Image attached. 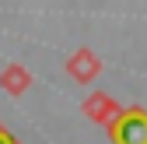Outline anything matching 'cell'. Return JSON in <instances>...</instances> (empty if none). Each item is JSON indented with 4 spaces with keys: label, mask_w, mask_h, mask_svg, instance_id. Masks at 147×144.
Returning <instances> with one entry per match:
<instances>
[{
    "label": "cell",
    "mask_w": 147,
    "mask_h": 144,
    "mask_svg": "<svg viewBox=\"0 0 147 144\" xmlns=\"http://www.w3.org/2000/svg\"><path fill=\"white\" fill-rule=\"evenodd\" d=\"M112 144H147V109L140 105H123V113L109 123Z\"/></svg>",
    "instance_id": "cell-1"
},
{
    "label": "cell",
    "mask_w": 147,
    "mask_h": 144,
    "mask_svg": "<svg viewBox=\"0 0 147 144\" xmlns=\"http://www.w3.org/2000/svg\"><path fill=\"white\" fill-rule=\"evenodd\" d=\"M67 74L74 77V81H81V84H88V81H95L98 77V70H102V60H98V53L91 49V46H81V49H74L70 56H67Z\"/></svg>",
    "instance_id": "cell-2"
},
{
    "label": "cell",
    "mask_w": 147,
    "mask_h": 144,
    "mask_svg": "<svg viewBox=\"0 0 147 144\" xmlns=\"http://www.w3.org/2000/svg\"><path fill=\"white\" fill-rule=\"evenodd\" d=\"M84 113L95 120V123H102V127H109L119 113H123V105L112 98V95H105V92H91L88 98H84Z\"/></svg>",
    "instance_id": "cell-3"
},
{
    "label": "cell",
    "mask_w": 147,
    "mask_h": 144,
    "mask_svg": "<svg viewBox=\"0 0 147 144\" xmlns=\"http://www.w3.org/2000/svg\"><path fill=\"white\" fill-rule=\"evenodd\" d=\"M32 84V74H28V70L25 67H18V63H11L7 70H4V88H7V92H25V88Z\"/></svg>",
    "instance_id": "cell-4"
},
{
    "label": "cell",
    "mask_w": 147,
    "mask_h": 144,
    "mask_svg": "<svg viewBox=\"0 0 147 144\" xmlns=\"http://www.w3.org/2000/svg\"><path fill=\"white\" fill-rule=\"evenodd\" d=\"M0 144H18V141H14V134H11L7 127H0Z\"/></svg>",
    "instance_id": "cell-5"
}]
</instances>
